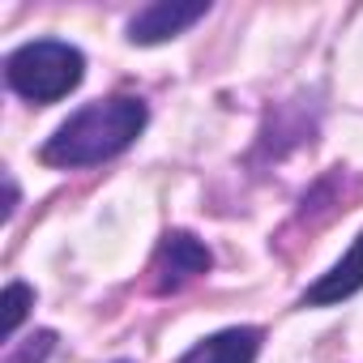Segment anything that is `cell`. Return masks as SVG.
<instances>
[{"label": "cell", "mask_w": 363, "mask_h": 363, "mask_svg": "<svg viewBox=\"0 0 363 363\" xmlns=\"http://www.w3.org/2000/svg\"><path fill=\"white\" fill-rule=\"evenodd\" d=\"M145 128V103L133 94H116L103 103L82 107L77 116H69L43 145V162L48 167H90L103 162L111 154H120L124 145H133Z\"/></svg>", "instance_id": "1"}, {"label": "cell", "mask_w": 363, "mask_h": 363, "mask_svg": "<svg viewBox=\"0 0 363 363\" xmlns=\"http://www.w3.org/2000/svg\"><path fill=\"white\" fill-rule=\"evenodd\" d=\"M82 73H86V56L77 48L60 43V39L26 43L5 65L9 86L22 99H30V103H56V99H65L69 90L82 86Z\"/></svg>", "instance_id": "2"}, {"label": "cell", "mask_w": 363, "mask_h": 363, "mask_svg": "<svg viewBox=\"0 0 363 363\" xmlns=\"http://www.w3.org/2000/svg\"><path fill=\"white\" fill-rule=\"evenodd\" d=\"M210 265H214V257H210V248H206L197 235L171 231V235L162 240L158 257H154V291H179L189 278L206 274Z\"/></svg>", "instance_id": "3"}, {"label": "cell", "mask_w": 363, "mask_h": 363, "mask_svg": "<svg viewBox=\"0 0 363 363\" xmlns=\"http://www.w3.org/2000/svg\"><path fill=\"white\" fill-rule=\"evenodd\" d=\"M210 13L206 0H197V5H179V0H158V5L141 9L133 22H128V39L133 43H167L175 35H184L193 22H201Z\"/></svg>", "instance_id": "4"}, {"label": "cell", "mask_w": 363, "mask_h": 363, "mask_svg": "<svg viewBox=\"0 0 363 363\" xmlns=\"http://www.w3.org/2000/svg\"><path fill=\"white\" fill-rule=\"evenodd\" d=\"M354 291H363V235L350 244V252H346L329 274H320V278L303 291V303L325 308V303H342V299L354 295Z\"/></svg>", "instance_id": "5"}, {"label": "cell", "mask_w": 363, "mask_h": 363, "mask_svg": "<svg viewBox=\"0 0 363 363\" xmlns=\"http://www.w3.org/2000/svg\"><path fill=\"white\" fill-rule=\"evenodd\" d=\"M257 350H261V329L235 325V329H223V333L197 342L179 363H252Z\"/></svg>", "instance_id": "6"}, {"label": "cell", "mask_w": 363, "mask_h": 363, "mask_svg": "<svg viewBox=\"0 0 363 363\" xmlns=\"http://www.w3.org/2000/svg\"><path fill=\"white\" fill-rule=\"evenodd\" d=\"M30 303H35V291H30L26 282H9V286H5V320H0L5 337H13V333H18V325L26 320Z\"/></svg>", "instance_id": "7"}, {"label": "cell", "mask_w": 363, "mask_h": 363, "mask_svg": "<svg viewBox=\"0 0 363 363\" xmlns=\"http://www.w3.org/2000/svg\"><path fill=\"white\" fill-rule=\"evenodd\" d=\"M52 342H56V333H48V329H39L35 337H26V346L9 359V363H43L48 354H52Z\"/></svg>", "instance_id": "8"}]
</instances>
